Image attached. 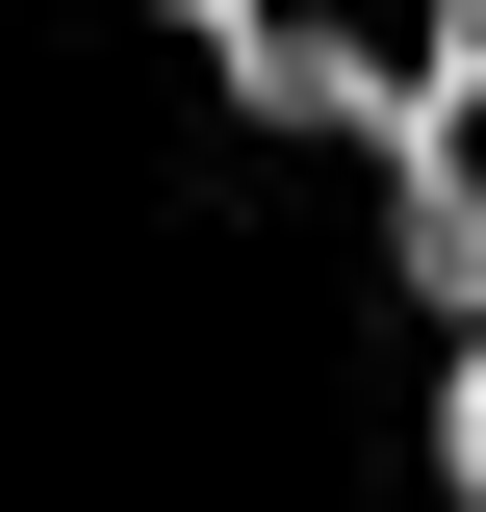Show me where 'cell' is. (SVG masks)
Masks as SVG:
<instances>
[{
  "label": "cell",
  "mask_w": 486,
  "mask_h": 512,
  "mask_svg": "<svg viewBox=\"0 0 486 512\" xmlns=\"http://www.w3.org/2000/svg\"><path fill=\"white\" fill-rule=\"evenodd\" d=\"M384 180H410V282H435V308H486V52L384 128Z\"/></svg>",
  "instance_id": "7a4b0ae2"
},
{
  "label": "cell",
  "mask_w": 486,
  "mask_h": 512,
  "mask_svg": "<svg viewBox=\"0 0 486 512\" xmlns=\"http://www.w3.org/2000/svg\"><path fill=\"white\" fill-rule=\"evenodd\" d=\"M435 461H461V512H486V333H461V410H435Z\"/></svg>",
  "instance_id": "3957f363"
},
{
  "label": "cell",
  "mask_w": 486,
  "mask_h": 512,
  "mask_svg": "<svg viewBox=\"0 0 486 512\" xmlns=\"http://www.w3.org/2000/svg\"><path fill=\"white\" fill-rule=\"evenodd\" d=\"M205 26H231V77L282 128H410L435 77L486 52V0H205Z\"/></svg>",
  "instance_id": "6da1fadb"
}]
</instances>
